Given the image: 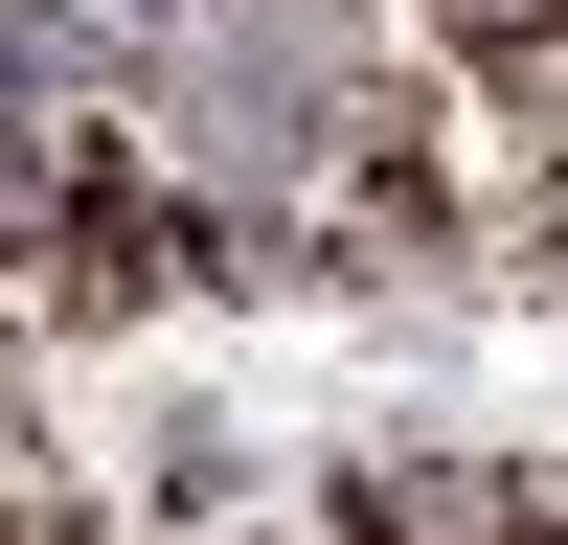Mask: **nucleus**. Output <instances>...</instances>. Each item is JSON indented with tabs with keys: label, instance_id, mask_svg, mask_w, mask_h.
Masks as SVG:
<instances>
[{
	"label": "nucleus",
	"instance_id": "1",
	"mask_svg": "<svg viewBox=\"0 0 568 545\" xmlns=\"http://www.w3.org/2000/svg\"><path fill=\"white\" fill-rule=\"evenodd\" d=\"M342 523H364V545H568V500L500 477V454H364Z\"/></svg>",
	"mask_w": 568,
	"mask_h": 545
},
{
	"label": "nucleus",
	"instance_id": "2",
	"mask_svg": "<svg viewBox=\"0 0 568 545\" xmlns=\"http://www.w3.org/2000/svg\"><path fill=\"white\" fill-rule=\"evenodd\" d=\"M455 45H500V69H546V45H568V0H455Z\"/></svg>",
	"mask_w": 568,
	"mask_h": 545
}]
</instances>
